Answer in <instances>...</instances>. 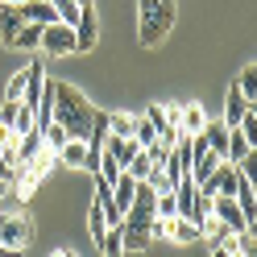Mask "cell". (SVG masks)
<instances>
[{
  "instance_id": "f1b7e54d",
  "label": "cell",
  "mask_w": 257,
  "mask_h": 257,
  "mask_svg": "<svg viewBox=\"0 0 257 257\" xmlns=\"http://www.w3.org/2000/svg\"><path fill=\"white\" fill-rule=\"evenodd\" d=\"M0 179H9V183H13V166L5 162V158H0Z\"/></svg>"
},
{
  "instance_id": "4dcf8cb0",
  "label": "cell",
  "mask_w": 257,
  "mask_h": 257,
  "mask_svg": "<svg viewBox=\"0 0 257 257\" xmlns=\"http://www.w3.org/2000/svg\"><path fill=\"white\" fill-rule=\"evenodd\" d=\"M212 257H232V249H224V245H220V249H212Z\"/></svg>"
},
{
  "instance_id": "30bf717a",
  "label": "cell",
  "mask_w": 257,
  "mask_h": 257,
  "mask_svg": "<svg viewBox=\"0 0 257 257\" xmlns=\"http://www.w3.org/2000/svg\"><path fill=\"white\" fill-rule=\"evenodd\" d=\"M232 203L240 207V216H245V224L253 228V224H257V187H253L249 179H240V183H236V195H232Z\"/></svg>"
},
{
  "instance_id": "d6a6232c",
  "label": "cell",
  "mask_w": 257,
  "mask_h": 257,
  "mask_svg": "<svg viewBox=\"0 0 257 257\" xmlns=\"http://www.w3.org/2000/svg\"><path fill=\"white\" fill-rule=\"evenodd\" d=\"M75 5H79V9H87V5H95V0H75Z\"/></svg>"
},
{
  "instance_id": "4316f807",
  "label": "cell",
  "mask_w": 257,
  "mask_h": 257,
  "mask_svg": "<svg viewBox=\"0 0 257 257\" xmlns=\"http://www.w3.org/2000/svg\"><path fill=\"white\" fill-rule=\"evenodd\" d=\"M17 112H21V104H9V100H5V108H0V124L13 128V124H17Z\"/></svg>"
},
{
  "instance_id": "603a6c76",
  "label": "cell",
  "mask_w": 257,
  "mask_h": 257,
  "mask_svg": "<svg viewBox=\"0 0 257 257\" xmlns=\"http://www.w3.org/2000/svg\"><path fill=\"white\" fill-rule=\"evenodd\" d=\"M42 29H46V25H25L21 34L13 38L9 50H38V46H42Z\"/></svg>"
},
{
  "instance_id": "52a82bcc",
  "label": "cell",
  "mask_w": 257,
  "mask_h": 257,
  "mask_svg": "<svg viewBox=\"0 0 257 257\" xmlns=\"http://www.w3.org/2000/svg\"><path fill=\"white\" fill-rule=\"evenodd\" d=\"M212 220H216V224H224V228H228L232 236L249 228V224H245V216H240V207H236L232 199H212Z\"/></svg>"
},
{
  "instance_id": "7402d4cb",
  "label": "cell",
  "mask_w": 257,
  "mask_h": 257,
  "mask_svg": "<svg viewBox=\"0 0 257 257\" xmlns=\"http://www.w3.org/2000/svg\"><path fill=\"white\" fill-rule=\"evenodd\" d=\"M232 87H236L240 95H245V104L253 108V95H257V67H253V62H249V67L236 75V83H232Z\"/></svg>"
},
{
  "instance_id": "8fae6325",
  "label": "cell",
  "mask_w": 257,
  "mask_h": 257,
  "mask_svg": "<svg viewBox=\"0 0 257 257\" xmlns=\"http://www.w3.org/2000/svg\"><path fill=\"white\" fill-rule=\"evenodd\" d=\"M38 62H42V58H34V62H29V67H21L17 75L9 79V87H5V100H9V104H21V100H25V91H29V79H34Z\"/></svg>"
},
{
  "instance_id": "836d02e7",
  "label": "cell",
  "mask_w": 257,
  "mask_h": 257,
  "mask_svg": "<svg viewBox=\"0 0 257 257\" xmlns=\"http://www.w3.org/2000/svg\"><path fill=\"white\" fill-rule=\"evenodd\" d=\"M62 257H79V253H62Z\"/></svg>"
},
{
  "instance_id": "d6986e66",
  "label": "cell",
  "mask_w": 257,
  "mask_h": 257,
  "mask_svg": "<svg viewBox=\"0 0 257 257\" xmlns=\"http://www.w3.org/2000/svg\"><path fill=\"white\" fill-rule=\"evenodd\" d=\"M170 240L174 245H191V240H203V228L191 220H170Z\"/></svg>"
},
{
  "instance_id": "f546056e",
  "label": "cell",
  "mask_w": 257,
  "mask_h": 257,
  "mask_svg": "<svg viewBox=\"0 0 257 257\" xmlns=\"http://www.w3.org/2000/svg\"><path fill=\"white\" fill-rule=\"evenodd\" d=\"M0 257H21L17 249H9V245H0Z\"/></svg>"
},
{
  "instance_id": "3957f363",
  "label": "cell",
  "mask_w": 257,
  "mask_h": 257,
  "mask_svg": "<svg viewBox=\"0 0 257 257\" xmlns=\"http://www.w3.org/2000/svg\"><path fill=\"white\" fill-rule=\"evenodd\" d=\"M38 54H46V58L75 54V29H71V25H62V21L46 25V29H42V46H38Z\"/></svg>"
},
{
  "instance_id": "44dd1931",
  "label": "cell",
  "mask_w": 257,
  "mask_h": 257,
  "mask_svg": "<svg viewBox=\"0 0 257 257\" xmlns=\"http://www.w3.org/2000/svg\"><path fill=\"white\" fill-rule=\"evenodd\" d=\"M133 124L137 116H128V112H108V137H133Z\"/></svg>"
},
{
  "instance_id": "8992f818",
  "label": "cell",
  "mask_w": 257,
  "mask_h": 257,
  "mask_svg": "<svg viewBox=\"0 0 257 257\" xmlns=\"http://www.w3.org/2000/svg\"><path fill=\"white\" fill-rule=\"evenodd\" d=\"M236 183H240V174H236L232 162H220V166L212 170V179H207V187H212L216 199H232V195H236Z\"/></svg>"
},
{
  "instance_id": "cb8c5ba5",
  "label": "cell",
  "mask_w": 257,
  "mask_h": 257,
  "mask_svg": "<svg viewBox=\"0 0 257 257\" xmlns=\"http://www.w3.org/2000/svg\"><path fill=\"white\" fill-rule=\"evenodd\" d=\"M38 133H42V146H46V150H54V154H58V150H62V146L71 141L62 124H46V128H38Z\"/></svg>"
},
{
  "instance_id": "9a60e30c",
  "label": "cell",
  "mask_w": 257,
  "mask_h": 257,
  "mask_svg": "<svg viewBox=\"0 0 257 257\" xmlns=\"http://www.w3.org/2000/svg\"><path fill=\"white\" fill-rule=\"evenodd\" d=\"M42 154V133L34 128V133H25L21 141H17V154H13V166H29L34 158Z\"/></svg>"
},
{
  "instance_id": "5b68a950",
  "label": "cell",
  "mask_w": 257,
  "mask_h": 257,
  "mask_svg": "<svg viewBox=\"0 0 257 257\" xmlns=\"http://www.w3.org/2000/svg\"><path fill=\"white\" fill-rule=\"evenodd\" d=\"M95 42H100V17H95V5H87L79 9V21H75V54L95 50Z\"/></svg>"
},
{
  "instance_id": "83f0119b",
  "label": "cell",
  "mask_w": 257,
  "mask_h": 257,
  "mask_svg": "<svg viewBox=\"0 0 257 257\" xmlns=\"http://www.w3.org/2000/svg\"><path fill=\"white\" fill-rule=\"evenodd\" d=\"M9 195H13V183H9V179H0V203H5Z\"/></svg>"
},
{
  "instance_id": "ac0fdd59",
  "label": "cell",
  "mask_w": 257,
  "mask_h": 257,
  "mask_svg": "<svg viewBox=\"0 0 257 257\" xmlns=\"http://www.w3.org/2000/svg\"><path fill=\"white\" fill-rule=\"evenodd\" d=\"M100 253L104 257H124V224H108V232L100 240Z\"/></svg>"
},
{
  "instance_id": "e0dca14e",
  "label": "cell",
  "mask_w": 257,
  "mask_h": 257,
  "mask_svg": "<svg viewBox=\"0 0 257 257\" xmlns=\"http://www.w3.org/2000/svg\"><path fill=\"white\" fill-rule=\"evenodd\" d=\"M203 141H207V150L224 162V146H228V128H224V120H207L203 124Z\"/></svg>"
},
{
  "instance_id": "277c9868",
  "label": "cell",
  "mask_w": 257,
  "mask_h": 257,
  "mask_svg": "<svg viewBox=\"0 0 257 257\" xmlns=\"http://www.w3.org/2000/svg\"><path fill=\"white\" fill-rule=\"evenodd\" d=\"M29 240H34V224H29L25 216H5L0 212V245H9V249H25Z\"/></svg>"
},
{
  "instance_id": "7c38bea8",
  "label": "cell",
  "mask_w": 257,
  "mask_h": 257,
  "mask_svg": "<svg viewBox=\"0 0 257 257\" xmlns=\"http://www.w3.org/2000/svg\"><path fill=\"white\" fill-rule=\"evenodd\" d=\"M17 13H21L25 25H54V21H58V13L46 5V0H29V5H21Z\"/></svg>"
},
{
  "instance_id": "7a4b0ae2",
  "label": "cell",
  "mask_w": 257,
  "mask_h": 257,
  "mask_svg": "<svg viewBox=\"0 0 257 257\" xmlns=\"http://www.w3.org/2000/svg\"><path fill=\"white\" fill-rule=\"evenodd\" d=\"M174 29V0H137V42L162 46Z\"/></svg>"
},
{
  "instance_id": "4fadbf2b",
  "label": "cell",
  "mask_w": 257,
  "mask_h": 257,
  "mask_svg": "<svg viewBox=\"0 0 257 257\" xmlns=\"http://www.w3.org/2000/svg\"><path fill=\"white\" fill-rule=\"evenodd\" d=\"M21 29H25L21 13L13 9V5H5V0H0V42H5V46H13V38H17Z\"/></svg>"
},
{
  "instance_id": "5bb4252c",
  "label": "cell",
  "mask_w": 257,
  "mask_h": 257,
  "mask_svg": "<svg viewBox=\"0 0 257 257\" xmlns=\"http://www.w3.org/2000/svg\"><path fill=\"white\" fill-rule=\"evenodd\" d=\"M191 207H195V183L183 179V183H174V220H187Z\"/></svg>"
},
{
  "instance_id": "6da1fadb",
  "label": "cell",
  "mask_w": 257,
  "mask_h": 257,
  "mask_svg": "<svg viewBox=\"0 0 257 257\" xmlns=\"http://www.w3.org/2000/svg\"><path fill=\"white\" fill-rule=\"evenodd\" d=\"M91 112H95V108L87 104L83 91L54 79V120H50V124H62L71 141H87V133H91Z\"/></svg>"
},
{
  "instance_id": "ffe728a7",
  "label": "cell",
  "mask_w": 257,
  "mask_h": 257,
  "mask_svg": "<svg viewBox=\"0 0 257 257\" xmlns=\"http://www.w3.org/2000/svg\"><path fill=\"white\" fill-rule=\"evenodd\" d=\"M245 95H240L236 87H228V104H224V128H236L240 124V116H245Z\"/></svg>"
},
{
  "instance_id": "2e32d148",
  "label": "cell",
  "mask_w": 257,
  "mask_h": 257,
  "mask_svg": "<svg viewBox=\"0 0 257 257\" xmlns=\"http://www.w3.org/2000/svg\"><path fill=\"white\" fill-rule=\"evenodd\" d=\"M83 162H87V141H67V146L58 150V166L83 170Z\"/></svg>"
},
{
  "instance_id": "ba28073f",
  "label": "cell",
  "mask_w": 257,
  "mask_h": 257,
  "mask_svg": "<svg viewBox=\"0 0 257 257\" xmlns=\"http://www.w3.org/2000/svg\"><path fill=\"white\" fill-rule=\"evenodd\" d=\"M203 124H207V112H203V104H199V100L179 104V133H183V137L203 133Z\"/></svg>"
},
{
  "instance_id": "9c48e42d",
  "label": "cell",
  "mask_w": 257,
  "mask_h": 257,
  "mask_svg": "<svg viewBox=\"0 0 257 257\" xmlns=\"http://www.w3.org/2000/svg\"><path fill=\"white\" fill-rule=\"evenodd\" d=\"M104 154H108L112 162H116V166L124 170V166H128V162H133V158L141 154V146H137L133 137H108V141H104Z\"/></svg>"
},
{
  "instance_id": "d4e9b609",
  "label": "cell",
  "mask_w": 257,
  "mask_h": 257,
  "mask_svg": "<svg viewBox=\"0 0 257 257\" xmlns=\"http://www.w3.org/2000/svg\"><path fill=\"white\" fill-rule=\"evenodd\" d=\"M87 228H91V236H95V245H100L104 232H108V220H104V207H100V203H91V212H87Z\"/></svg>"
},
{
  "instance_id": "1f68e13d",
  "label": "cell",
  "mask_w": 257,
  "mask_h": 257,
  "mask_svg": "<svg viewBox=\"0 0 257 257\" xmlns=\"http://www.w3.org/2000/svg\"><path fill=\"white\" fill-rule=\"evenodd\" d=\"M5 5H13V9H21V5H29V0H5Z\"/></svg>"
},
{
  "instance_id": "484cf974",
  "label": "cell",
  "mask_w": 257,
  "mask_h": 257,
  "mask_svg": "<svg viewBox=\"0 0 257 257\" xmlns=\"http://www.w3.org/2000/svg\"><path fill=\"white\" fill-rule=\"evenodd\" d=\"M146 232H150V240H166L170 236V220H150Z\"/></svg>"
}]
</instances>
